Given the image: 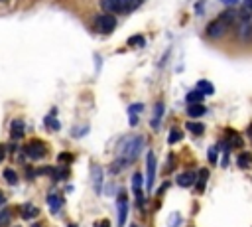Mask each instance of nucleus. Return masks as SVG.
<instances>
[{"label": "nucleus", "mask_w": 252, "mask_h": 227, "mask_svg": "<svg viewBox=\"0 0 252 227\" xmlns=\"http://www.w3.org/2000/svg\"><path fill=\"white\" fill-rule=\"evenodd\" d=\"M144 142H146V141H144L140 135H132V137L122 139V141L118 142V148H116L118 158H124L128 164H132V162L140 156V152H142V148H144Z\"/></svg>", "instance_id": "obj_1"}, {"label": "nucleus", "mask_w": 252, "mask_h": 227, "mask_svg": "<svg viewBox=\"0 0 252 227\" xmlns=\"http://www.w3.org/2000/svg\"><path fill=\"white\" fill-rule=\"evenodd\" d=\"M144 0H101V8L106 14H130L138 6H142Z\"/></svg>", "instance_id": "obj_2"}, {"label": "nucleus", "mask_w": 252, "mask_h": 227, "mask_svg": "<svg viewBox=\"0 0 252 227\" xmlns=\"http://www.w3.org/2000/svg\"><path fill=\"white\" fill-rule=\"evenodd\" d=\"M232 20H234V12H232V10L223 12L219 18H215V20L207 26V36H209L211 40H219V38H223V36L227 34V30L230 28Z\"/></svg>", "instance_id": "obj_3"}, {"label": "nucleus", "mask_w": 252, "mask_h": 227, "mask_svg": "<svg viewBox=\"0 0 252 227\" xmlns=\"http://www.w3.org/2000/svg\"><path fill=\"white\" fill-rule=\"evenodd\" d=\"M114 28H116V18L112 14L104 12V14L95 18V30L99 34H110V32H114Z\"/></svg>", "instance_id": "obj_4"}, {"label": "nucleus", "mask_w": 252, "mask_h": 227, "mask_svg": "<svg viewBox=\"0 0 252 227\" xmlns=\"http://www.w3.org/2000/svg\"><path fill=\"white\" fill-rule=\"evenodd\" d=\"M24 152H26V156L32 158V160H42V158L48 154V146H46L42 141H32V142L26 144Z\"/></svg>", "instance_id": "obj_5"}, {"label": "nucleus", "mask_w": 252, "mask_h": 227, "mask_svg": "<svg viewBox=\"0 0 252 227\" xmlns=\"http://www.w3.org/2000/svg\"><path fill=\"white\" fill-rule=\"evenodd\" d=\"M116 207H118V227H124L126 215H128V196H126L124 190H120L116 196Z\"/></svg>", "instance_id": "obj_6"}, {"label": "nucleus", "mask_w": 252, "mask_h": 227, "mask_svg": "<svg viewBox=\"0 0 252 227\" xmlns=\"http://www.w3.org/2000/svg\"><path fill=\"white\" fill-rule=\"evenodd\" d=\"M156 156L154 152H148L146 156V172H148V180H146V188L154 190V182H156Z\"/></svg>", "instance_id": "obj_7"}, {"label": "nucleus", "mask_w": 252, "mask_h": 227, "mask_svg": "<svg viewBox=\"0 0 252 227\" xmlns=\"http://www.w3.org/2000/svg\"><path fill=\"white\" fill-rule=\"evenodd\" d=\"M142 174L140 172H136L134 176H132V188H134V194H136V199H138V203L142 205L144 203V194H142Z\"/></svg>", "instance_id": "obj_8"}, {"label": "nucleus", "mask_w": 252, "mask_h": 227, "mask_svg": "<svg viewBox=\"0 0 252 227\" xmlns=\"http://www.w3.org/2000/svg\"><path fill=\"white\" fill-rule=\"evenodd\" d=\"M10 137L14 141H18V139L24 137V121H20V119L12 121V125H10Z\"/></svg>", "instance_id": "obj_9"}, {"label": "nucleus", "mask_w": 252, "mask_h": 227, "mask_svg": "<svg viewBox=\"0 0 252 227\" xmlns=\"http://www.w3.org/2000/svg\"><path fill=\"white\" fill-rule=\"evenodd\" d=\"M177 184H179L181 188L193 186V184H195V174H193V172H183V174H179V176H177Z\"/></svg>", "instance_id": "obj_10"}, {"label": "nucleus", "mask_w": 252, "mask_h": 227, "mask_svg": "<svg viewBox=\"0 0 252 227\" xmlns=\"http://www.w3.org/2000/svg\"><path fill=\"white\" fill-rule=\"evenodd\" d=\"M227 146L228 148H238V146H242V139L234 131H227Z\"/></svg>", "instance_id": "obj_11"}, {"label": "nucleus", "mask_w": 252, "mask_h": 227, "mask_svg": "<svg viewBox=\"0 0 252 227\" xmlns=\"http://www.w3.org/2000/svg\"><path fill=\"white\" fill-rule=\"evenodd\" d=\"M93 186H95V192L101 194V190H102V170L99 166L93 168Z\"/></svg>", "instance_id": "obj_12"}, {"label": "nucleus", "mask_w": 252, "mask_h": 227, "mask_svg": "<svg viewBox=\"0 0 252 227\" xmlns=\"http://www.w3.org/2000/svg\"><path fill=\"white\" fill-rule=\"evenodd\" d=\"M20 213H22L24 219H32V217L38 215V207L32 205V203H24V205H20Z\"/></svg>", "instance_id": "obj_13"}, {"label": "nucleus", "mask_w": 252, "mask_h": 227, "mask_svg": "<svg viewBox=\"0 0 252 227\" xmlns=\"http://www.w3.org/2000/svg\"><path fill=\"white\" fill-rule=\"evenodd\" d=\"M162 115H164V103H158L154 109V117H152V129H158L162 123Z\"/></svg>", "instance_id": "obj_14"}, {"label": "nucleus", "mask_w": 252, "mask_h": 227, "mask_svg": "<svg viewBox=\"0 0 252 227\" xmlns=\"http://www.w3.org/2000/svg\"><path fill=\"white\" fill-rule=\"evenodd\" d=\"M236 164H238L240 168H244V170H250V168H252V154H250V152H242V154L236 158Z\"/></svg>", "instance_id": "obj_15"}, {"label": "nucleus", "mask_w": 252, "mask_h": 227, "mask_svg": "<svg viewBox=\"0 0 252 227\" xmlns=\"http://www.w3.org/2000/svg\"><path fill=\"white\" fill-rule=\"evenodd\" d=\"M187 115H189V117H193V119L203 117V115H205V107H203L201 103H197V105H189V107H187Z\"/></svg>", "instance_id": "obj_16"}, {"label": "nucleus", "mask_w": 252, "mask_h": 227, "mask_svg": "<svg viewBox=\"0 0 252 227\" xmlns=\"http://www.w3.org/2000/svg\"><path fill=\"white\" fill-rule=\"evenodd\" d=\"M197 91H201L203 95H213L215 93V85L211 81H207V79H201L197 83Z\"/></svg>", "instance_id": "obj_17"}, {"label": "nucleus", "mask_w": 252, "mask_h": 227, "mask_svg": "<svg viewBox=\"0 0 252 227\" xmlns=\"http://www.w3.org/2000/svg\"><path fill=\"white\" fill-rule=\"evenodd\" d=\"M61 203H63V199H61L59 196H55V194H50V196H48V205H50V209H51L53 213H57V211H59Z\"/></svg>", "instance_id": "obj_18"}, {"label": "nucleus", "mask_w": 252, "mask_h": 227, "mask_svg": "<svg viewBox=\"0 0 252 227\" xmlns=\"http://www.w3.org/2000/svg\"><path fill=\"white\" fill-rule=\"evenodd\" d=\"M203 97H205V95H203L201 91H197V89H195V91L187 93V103H189V105H197V103H201V101H203Z\"/></svg>", "instance_id": "obj_19"}, {"label": "nucleus", "mask_w": 252, "mask_h": 227, "mask_svg": "<svg viewBox=\"0 0 252 227\" xmlns=\"http://www.w3.org/2000/svg\"><path fill=\"white\" fill-rule=\"evenodd\" d=\"M207 178H209V170H205V168H203V170L199 172V180L195 182V184H197V192H203V190H205Z\"/></svg>", "instance_id": "obj_20"}, {"label": "nucleus", "mask_w": 252, "mask_h": 227, "mask_svg": "<svg viewBox=\"0 0 252 227\" xmlns=\"http://www.w3.org/2000/svg\"><path fill=\"white\" fill-rule=\"evenodd\" d=\"M12 221V211L10 209H2L0 211V227H8Z\"/></svg>", "instance_id": "obj_21"}, {"label": "nucleus", "mask_w": 252, "mask_h": 227, "mask_svg": "<svg viewBox=\"0 0 252 227\" xmlns=\"http://www.w3.org/2000/svg\"><path fill=\"white\" fill-rule=\"evenodd\" d=\"M46 127L51 129V131H59V123H57V119H55V109L51 111L50 117H46Z\"/></svg>", "instance_id": "obj_22"}, {"label": "nucleus", "mask_w": 252, "mask_h": 227, "mask_svg": "<svg viewBox=\"0 0 252 227\" xmlns=\"http://www.w3.org/2000/svg\"><path fill=\"white\" fill-rule=\"evenodd\" d=\"M126 166H128V162H126L124 158H116V160L110 164V172H112V174H118V172H120L122 168H126Z\"/></svg>", "instance_id": "obj_23"}, {"label": "nucleus", "mask_w": 252, "mask_h": 227, "mask_svg": "<svg viewBox=\"0 0 252 227\" xmlns=\"http://www.w3.org/2000/svg\"><path fill=\"white\" fill-rule=\"evenodd\" d=\"M187 131H191L193 135H203V133H205V127H203L201 123H193V121H189V123H187Z\"/></svg>", "instance_id": "obj_24"}, {"label": "nucleus", "mask_w": 252, "mask_h": 227, "mask_svg": "<svg viewBox=\"0 0 252 227\" xmlns=\"http://www.w3.org/2000/svg\"><path fill=\"white\" fill-rule=\"evenodd\" d=\"M181 139H183L181 131H179V129H172V131H170V139H168V142H170V144H176V142H179Z\"/></svg>", "instance_id": "obj_25"}, {"label": "nucleus", "mask_w": 252, "mask_h": 227, "mask_svg": "<svg viewBox=\"0 0 252 227\" xmlns=\"http://www.w3.org/2000/svg\"><path fill=\"white\" fill-rule=\"evenodd\" d=\"M4 178H6L10 184H18V174H16L12 168H6V170H4Z\"/></svg>", "instance_id": "obj_26"}, {"label": "nucleus", "mask_w": 252, "mask_h": 227, "mask_svg": "<svg viewBox=\"0 0 252 227\" xmlns=\"http://www.w3.org/2000/svg\"><path fill=\"white\" fill-rule=\"evenodd\" d=\"M144 36H132L130 40H128V44L132 46V48H140V46H144Z\"/></svg>", "instance_id": "obj_27"}, {"label": "nucleus", "mask_w": 252, "mask_h": 227, "mask_svg": "<svg viewBox=\"0 0 252 227\" xmlns=\"http://www.w3.org/2000/svg\"><path fill=\"white\" fill-rule=\"evenodd\" d=\"M140 111H144V105H142V103H134L132 107H128V113H130V115H138Z\"/></svg>", "instance_id": "obj_28"}, {"label": "nucleus", "mask_w": 252, "mask_h": 227, "mask_svg": "<svg viewBox=\"0 0 252 227\" xmlns=\"http://www.w3.org/2000/svg\"><path fill=\"white\" fill-rule=\"evenodd\" d=\"M217 156H219V148H217V146H211V148H209V162L215 164V162H217Z\"/></svg>", "instance_id": "obj_29"}, {"label": "nucleus", "mask_w": 252, "mask_h": 227, "mask_svg": "<svg viewBox=\"0 0 252 227\" xmlns=\"http://www.w3.org/2000/svg\"><path fill=\"white\" fill-rule=\"evenodd\" d=\"M57 160H59V162H63V164H71V162H73V156H71V154H67V152H63V154H59V156H57Z\"/></svg>", "instance_id": "obj_30"}, {"label": "nucleus", "mask_w": 252, "mask_h": 227, "mask_svg": "<svg viewBox=\"0 0 252 227\" xmlns=\"http://www.w3.org/2000/svg\"><path fill=\"white\" fill-rule=\"evenodd\" d=\"M87 131H89V127H83V129H73V131H71V135L79 139V135H85Z\"/></svg>", "instance_id": "obj_31"}, {"label": "nucleus", "mask_w": 252, "mask_h": 227, "mask_svg": "<svg viewBox=\"0 0 252 227\" xmlns=\"http://www.w3.org/2000/svg\"><path fill=\"white\" fill-rule=\"evenodd\" d=\"M244 10L246 14H252V0H244Z\"/></svg>", "instance_id": "obj_32"}, {"label": "nucleus", "mask_w": 252, "mask_h": 227, "mask_svg": "<svg viewBox=\"0 0 252 227\" xmlns=\"http://www.w3.org/2000/svg\"><path fill=\"white\" fill-rule=\"evenodd\" d=\"M4 156H6V146H4V144H0V162L4 160Z\"/></svg>", "instance_id": "obj_33"}, {"label": "nucleus", "mask_w": 252, "mask_h": 227, "mask_svg": "<svg viewBox=\"0 0 252 227\" xmlns=\"http://www.w3.org/2000/svg\"><path fill=\"white\" fill-rule=\"evenodd\" d=\"M221 2L227 6H234V4H238V0H221Z\"/></svg>", "instance_id": "obj_34"}, {"label": "nucleus", "mask_w": 252, "mask_h": 227, "mask_svg": "<svg viewBox=\"0 0 252 227\" xmlns=\"http://www.w3.org/2000/svg\"><path fill=\"white\" fill-rule=\"evenodd\" d=\"M130 125H132V127L138 125V115H130Z\"/></svg>", "instance_id": "obj_35"}, {"label": "nucleus", "mask_w": 252, "mask_h": 227, "mask_svg": "<svg viewBox=\"0 0 252 227\" xmlns=\"http://www.w3.org/2000/svg\"><path fill=\"white\" fill-rule=\"evenodd\" d=\"M95 227H108V221H101V223H95Z\"/></svg>", "instance_id": "obj_36"}, {"label": "nucleus", "mask_w": 252, "mask_h": 227, "mask_svg": "<svg viewBox=\"0 0 252 227\" xmlns=\"http://www.w3.org/2000/svg\"><path fill=\"white\" fill-rule=\"evenodd\" d=\"M246 135H248V137H250V139H252V123H250V125H248V129H246Z\"/></svg>", "instance_id": "obj_37"}, {"label": "nucleus", "mask_w": 252, "mask_h": 227, "mask_svg": "<svg viewBox=\"0 0 252 227\" xmlns=\"http://www.w3.org/2000/svg\"><path fill=\"white\" fill-rule=\"evenodd\" d=\"M4 201H6V198H4V194H2V192H0V205H2Z\"/></svg>", "instance_id": "obj_38"}, {"label": "nucleus", "mask_w": 252, "mask_h": 227, "mask_svg": "<svg viewBox=\"0 0 252 227\" xmlns=\"http://www.w3.org/2000/svg\"><path fill=\"white\" fill-rule=\"evenodd\" d=\"M0 2H10V0H0Z\"/></svg>", "instance_id": "obj_39"}, {"label": "nucleus", "mask_w": 252, "mask_h": 227, "mask_svg": "<svg viewBox=\"0 0 252 227\" xmlns=\"http://www.w3.org/2000/svg\"><path fill=\"white\" fill-rule=\"evenodd\" d=\"M34 227H42V225H34Z\"/></svg>", "instance_id": "obj_40"}, {"label": "nucleus", "mask_w": 252, "mask_h": 227, "mask_svg": "<svg viewBox=\"0 0 252 227\" xmlns=\"http://www.w3.org/2000/svg\"><path fill=\"white\" fill-rule=\"evenodd\" d=\"M69 227H75V225H69Z\"/></svg>", "instance_id": "obj_41"}, {"label": "nucleus", "mask_w": 252, "mask_h": 227, "mask_svg": "<svg viewBox=\"0 0 252 227\" xmlns=\"http://www.w3.org/2000/svg\"><path fill=\"white\" fill-rule=\"evenodd\" d=\"M132 227H138V225H132Z\"/></svg>", "instance_id": "obj_42"}]
</instances>
